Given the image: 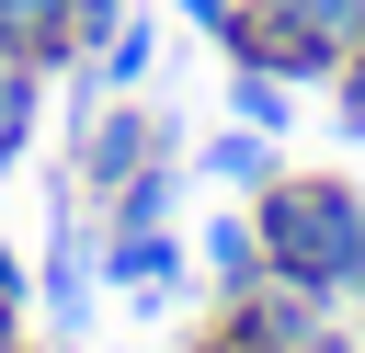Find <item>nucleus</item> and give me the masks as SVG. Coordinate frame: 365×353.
Here are the masks:
<instances>
[{"label":"nucleus","instance_id":"obj_1","mask_svg":"<svg viewBox=\"0 0 365 353\" xmlns=\"http://www.w3.org/2000/svg\"><path fill=\"white\" fill-rule=\"evenodd\" d=\"M251 228H262V273L274 285H308L331 307L365 296V182H342V171H274L251 194Z\"/></svg>","mask_w":365,"mask_h":353},{"label":"nucleus","instance_id":"obj_2","mask_svg":"<svg viewBox=\"0 0 365 353\" xmlns=\"http://www.w3.org/2000/svg\"><path fill=\"white\" fill-rule=\"evenodd\" d=\"M171 148H182V137H171V125H160V114H148L137 91H80V148H68V194H91V205H103V194L125 182V171H148V159H171Z\"/></svg>","mask_w":365,"mask_h":353},{"label":"nucleus","instance_id":"obj_3","mask_svg":"<svg viewBox=\"0 0 365 353\" xmlns=\"http://www.w3.org/2000/svg\"><path fill=\"white\" fill-rule=\"evenodd\" d=\"M217 46H228L240 68H274V80H342V46H331V34H308L285 0H240Z\"/></svg>","mask_w":365,"mask_h":353},{"label":"nucleus","instance_id":"obj_4","mask_svg":"<svg viewBox=\"0 0 365 353\" xmlns=\"http://www.w3.org/2000/svg\"><path fill=\"white\" fill-rule=\"evenodd\" d=\"M91 273L160 307V296H171V273H182V228H103V251H91Z\"/></svg>","mask_w":365,"mask_h":353},{"label":"nucleus","instance_id":"obj_5","mask_svg":"<svg viewBox=\"0 0 365 353\" xmlns=\"http://www.w3.org/2000/svg\"><path fill=\"white\" fill-rule=\"evenodd\" d=\"M171 205H182V148L148 159V171H125V182L91 205V228H171Z\"/></svg>","mask_w":365,"mask_h":353},{"label":"nucleus","instance_id":"obj_6","mask_svg":"<svg viewBox=\"0 0 365 353\" xmlns=\"http://www.w3.org/2000/svg\"><path fill=\"white\" fill-rule=\"evenodd\" d=\"M68 11H80V0H0V46H11V57H34V68H68V57H80Z\"/></svg>","mask_w":365,"mask_h":353},{"label":"nucleus","instance_id":"obj_7","mask_svg":"<svg viewBox=\"0 0 365 353\" xmlns=\"http://www.w3.org/2000/svg\"><path fill=\"white\" fill-rule=\"evenodd\" d=\"M194 171H205V182H228V194H262V182H274V137L228 114V125H217V137L194 148Z\"/></svg>","mask_w":365,"mask_h":353},{"label":"nucleus","instance_id":"obj_8","mask_svg":"<svg viewBox=\"0 0 365 353\" xmlns=\"http://www.w3.org/2000/svg\"><path fill=\"white\" fill-rule=\"evenodd\" d=\"M194 262H205V285H217V296H240V285H262V228H251V205H240V216H205V239H194Z\"/></svg>","mask_w":365,"mask_h":353},{"label":"nucleus","instance_id":"obj_9","mask_svg":"<svg viewBox=\"0 0 365 353\" xmlns=\"http://www.w3.org/2000/svg\"><path fill=\"white\" fill-rule=\"evenodd\" d=\"M34 114H46V68L0 46V171H11L23 148H34Z\"/></svg>","mask_w":365,"mask_h":353},{"label":"nucleus","instance_id":"obj_10","mask_svg":"<svg viewBox=\"0 0 365 353\" xmlns=\"http://www.w3.org/2000/svg\"><path fill=\"white\" fill-rule=\"evenodd\" d=\"M148 57H160V23H137V11H125L80 68H91V91H137V80H148Z\"/></svg>","mask_w":365,"mask_h":353},{"label":"nucleus","instance_id":"obj_11","mask_svg":"<svg viewBox=\"0 0 365 353\" xmlns=\"http://www.w3.org/2000/svg\"><path fill=\"white\" fill-rule=\"evenodd\" d=\"M228 114H240V125H262V137H285V125H297V80H274V68H240V57H228Z\"/></svg>","mask_w":365,"mask_h":353},{"label":"nucleus","instance_id":"obj_12","mask_svg":"<svg viewBox=\"0 0 365 353\" xmlns=\"http://www.w3.org/2000/svg\"><path fill=\"white\" fill-rule=\"evenodd\" d=\"M285 11H297V23H308V34H331V46H342V57H354V46H365V0H285Z\"/></svg>","mask_w":365,"mask_h":353},{"label":"nucleus","instance_id":"obj_13","mask_svg":"<svg viewBox=\"0 0 365 353\" xmlns=\"http://www.w3.org/2000/svg\"><path fill=\"white\" fill-rule=\"evenodd\" d=\"M331 114H342V137H354V148H365V46H354V57H342V80H331Z\"/></svg>","mask_w":365,"mask_h":353},{"label":"nucleus","instance_id":"obj_14","mask_svg":"<svg viewBox=\"0 0 365 353\" xmlns=\"http://www.w3.org/2000/svg\"><path fill=\"white\" fill-rule=\"evenodd\" d=\"M114 23H125V0H80V11H68V34H80V57H91V46L114 34Z\"/></svg>","mask_w":365,"mask_h":353},{"label":"nucleus","instance_id":"obj_15","mask_svg":"<svg viewBox=\"0 0 365 353\" xmlns=\"http://www.w3.org/2000/svg\"><path fill=\"white\" fill-rule=\"evenodd\" d=\"M0 307H11V319L34 307V273H23V251H11V239H0Z\"/></svg>","mask_w":365,"mask_h":353},{"label":"nucleus","instance_id":"obj_16","mask_svg":"<svg viewBox=\"0 0 365 353\" xmlns=\"http://www.w3.org/2000/svg\"><path fill=\"white\" fill-rule=\"evenodd\" d=\"M171 11H182L194 34H228V11H240V0H171Z\"/></svg>","mask_w":365,"mask_h":353},{"label":"nucleus","instance_id":"obj_17","mask_svg":"<svg viewBox=\"0 0 365 353\" xmlns=\"http://www.w3.org/2000/svg\"><path fill=\"white\" fill-rule=\"evenodd\" d=\"M0 353H23V319H11V307H0Z\"/></svg>","mask_w":365,"mask_h":353},{"label":"nucleus","instance_id":"obj_18","mask_svg":"<svg viewBox=\"0 0 365 353\" xmlns=\"http://www.w3.org/2000/svg\"><path fill=\"white\" fill-rule=\"evenodd\" d=\"M354 319H365V296H354Z\"/></svg>","mask_w":365,"mask_h":353}]
</instances>
